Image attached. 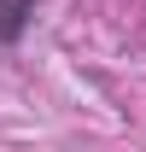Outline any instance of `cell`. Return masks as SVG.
Listing matches in <instances>:
<instances>
[{
  "label": "cell",
  "mask_w": 146,
  "mask_h": 152,
  "mask_svg": "<svg viewBox=\"0 0 146 152\" xmlns=\"http://www.w3.org/2000/svg\"><path fill=\"white\" fill-rule=\"evenodd\" d=\"M35 12H41V0H0V47H18L29 35Z\"/></svg>",
  "instance_id": "obj_1"
}]
</instances>
